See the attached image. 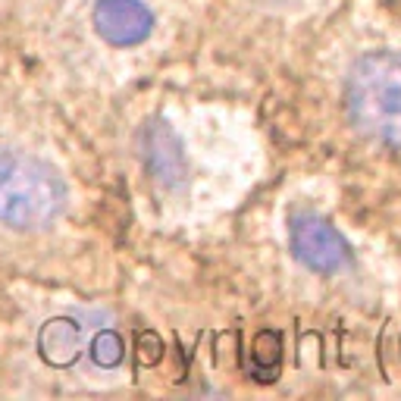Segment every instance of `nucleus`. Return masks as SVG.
Segmentation results:
<instances>
[{
    "mask_svg": "<svg viewBox=\"0 0 401 401\" xmlns=\"http://www.w3.org/2000/svg\"><path fill=\"white\" fill-rule=\"evenodd\" d=\"M348 116L357 132L401 148V54L370 50L348 75Z\"/></svg>",
    "mask_w": 401,
    "mask_h": 401,
    "instance_id": "f257e3e1",
    "label": "nucleus"
},
{
    "mask_svg": "<svg viewBox=\"0 0 401 401\" xmlns=\"http://www.w3.org/2000/svg\"><path fill=\"white\" fill-rule=\"evenodd\" d=\"M66 207V185L50 163L22 150H0V223L44 229Z\"/></svg>",
    "mask_w": 401,
    "mask_h": 401,
    "instance_id": "f03ea898",
    "label": "nucleus"
},
{
    "mask_svg": "<svg viewBox=\"0 0 401 401\" xmlns=\"http://www.w3.org/2000/svg\"><path fill=\"white\" fill-rule=\"evenodd\" d=\"M41 361L56 370H69L88 363L91 370H119L125 361V342L116 326L100 313H60L50 317L38 332Z\"/></svg>",
    "mask_w": 401,
    "mask_h": 401,
    "instance_id": "7ed1b4c3",
    "label": "nucleus"
},
{
    "mask_svg": "<svg viewBox=\"0 0 401 401\" xmlns=\"http://www.w3.org/2000/svg\"><path fill=\"white\" fill-rule=\"evenodd\" d=\"M288 242L294 257L313 273H338L351 260V248L342 232L320 213H294L288 223Z\"/></svg>",
    "mask_w": 401,
    "mask_h": 401,
    "instance_id": "20e7f679",
    "label": "nucleus"
},
{
    "mask_svg": "<svg viewBox=\"0 0 401 401\" xmlns=\"http://www.w3.org/2000/svg\"><path fill=\"white\" fill-rule=\"evenodd\" d=\"M94 31L110 47H135L154 31V13L144 0H97Z\"/></svg>",
    "mask_w": 401,
    "mask_h": 401,
    "instance_id": "39448f33",
    "label": "nucleus"
},
{
    "mask_svg": "<svg viewBox=\"0 0 401 401\" xmlns=\"http://www.w3.org/2000/svg\"><path fill=\"white\" fill-rule=\"evenodd\" d=\"M141 154L148 163V173L160 182L163 188H182L188 175L185 154H182L179 141H175L173 129L166 123H148L141 132Z\"/></svg>",
    "mask_w": 401,
    "mask_h": 401,
    "instance_id": "423d86ee",
    "label": "nucleus"
}]
</instances>
